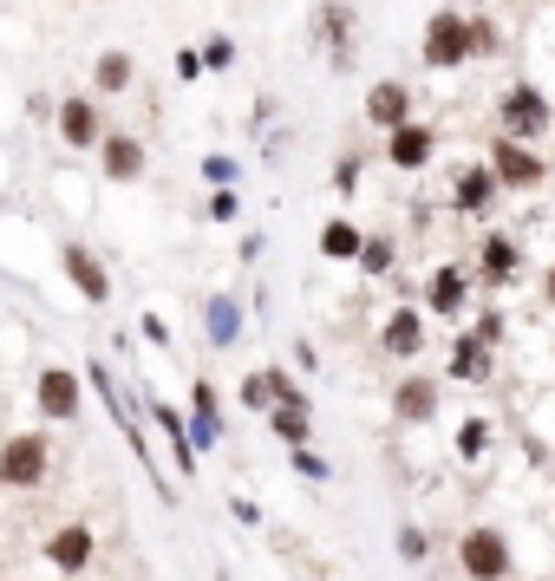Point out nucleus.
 Wrapping results in <instances>:
<instances>
[{
  "label": "nucleus",
  "mask_w": 555,
  "mask_h": 581,
  "mask_svg": "<svg viewBox=\"0 0 555 581\" xmlns=\"http://www.w3.org/2000/svg\"><path fill=\"white\" fill-rule=\"evenodd\" d=\"M53 471V444L40 432H20L0 444V490H40Z\"/></svg>",
  "instance_id": "1"
},
{
  "label": "nucleus",
  "mask_w": 555,
  "mask_h": 581,
  "mask_svg": "<svg viewBox=\"0 0 555 581\" xmlns=\"http://www.w3.org/2000/svg\"><path fill=\"white\" fill-rule=\"evenodd\" d=\"M418 53H425V66H431V73L464 66V60H471V20H464V13H431V20H425V46H418Z\"/></svg>",
  "instance_id": "2"
},
{
  "label": "nucleus",
  "mask_w": 555,
  "mask_h": 581,
  "mask_svg": "<svg viewBox=\"0 0 555 581\" xmlns=\"http://www.w3.org/2000/svg\"><path fill=\"white\" fill-rule=\"evenodd\" d=\"M496 125H503V138H543L555 125V112H549V98L536 92V85H510L503 92V105H496Z\"/></svg>",
  "instance_id": "3"
},
{
  "label": "nucleus",
  "mask_w": 555,
  "mask_h": 581,
  "mask_svg": "<svg viewBox=\"0 0 555 581\" xmlns=\"http://www.w3.org/2000/svg\"><path fill=\"white\" fill-rule=\"evenodd\" d=\"M458 562H464V575L471 581H503L510 575V542H503L490 522H478V529L458 536Z\"/></svg>",
  "instance_id": "4"
},
{
  "label": "nucleus",
  "mask_w": 555,
  "mask_h": 581,
  "mask_svg": "<svg viewBox=\"0 0 555 581\" xmlns=\"http://www.w3.org/2000/svg\"><path fill=\"white\" fill-rule=\"evenodd\" d=\"M490 170H496V183H510V190H536V183L549 177V163L530 145H516V138H496V145H490Z\"/></svg>",
  "instance_id": "5"
},
{
  "label": "nucleus",
  "mask_w": 555,
  "mask_h": 581,
  "mask_svg": "<svg viewBox=\"0 0 555 581\" xmlns=\"http://www.w3.org/2000/svg\"><path fill=\"white\" fill-rule=\"evenodd\" d=\"M33 399H40V412H46L53 425H72L78 405H85V385H78V372H66V366H46L40 385H33Z\"/></svg>",
  "instance_id": "6"
},
{
  "label": "nucleus",
  "mask_w": 555,
  "mask_h": 581,
  "mask_svg": "<svg viewBox=\"0 0 555 581\" xmlns=\"http://www.w3.org/2000/svg\"><path fill=\"white\" fill-rule=\"evenodd\" d=\"M366 125H379L386 138H392L399 125H412V92H406L399 78H379V85L366 92Z\"/></svg>",
  "instance_id": "7"
},
{
  "label": "nucleus",
  "mask_w": 555,
  "mask_h": 581,
  "mask_svg": "<svg viewBox=\"0 0 555 581\" xmlns=\"http://www.w3.org/2000/svg\"><path fill=\"white\" fill-rule=\"evenodd\" d=\"M392 419L399 425H431L438 419V379H399L392 385Z\"/></svg>",
  "instance_id": "8"
},
{
  "label": "nucleus",
  "mask_w": 555,
  "mask_h": 581,
  "mask_svg": "<svg viewBox=\"0 0 555 581\" xmlns=\"http://www.w3.org/2000/svg\"><path fill=\"white\" fill-rule=\"evenodd\" d=\"M92 549H98V536H92L85 522H66V529H53V542H46V562H53L60 575H78V569L92 562Z\"/></svg>",
  "instance_id": "9"
},
{
  "label": "nucleus",
  "mask_w": 555,
  "mask_h": 581,
  "mask_svg": "<svg viewBox=\"0 0 555 581\" xmlns=\"http://www.w3.org/2000/svg\"><path fill=\"white\" fill-rule=\"evenodd\" d=\"M60 262H66L72 288L85 294L92 307H105V300H112V282H105V268H98V255H92V249H78V242H66V249H60Z\"/></svg>",
  "instance_id": "10"
},
{
  "label": "nucleus",
  "mask_w": 555,
  "mask_h": 581,
  "mask_svg": "<svg viewBox=\"0 0 555 581\" xmlns=\"http://www.w3.org/2000/svg\"><path fill=\"white\" fill-rule=\"evenodd\" d=\"M60 138H66L72 150L105 145V118H98V105H92V98H66V105H60Z\"/></svg>",
  "instance_id": "11"
},
{
  "label": "nucleus",
  "mask_w": 555,
  "mask_h": 581,
  "mask_svg": "<svg viewBox=\"0 0 555 581\" xmlns=\"http://www.w3.org/2000/svg\"><path fill=\"white\" fill-rule=\"evenodd\" d=\"M98 163H105V183H132V177H144V145L132 131H112L98 145Z\"/></svg>",
  "instance_id": "12"
},
{
  "label": "nucleus",
  "mask_w": 555,
  "mask_h": 581,
  "mask_svg": "<svg viewBox=\"0 0 555 581\" xmlns=\"http://www.w3.org/2000/svg\"><path fill=\"white\" fill-rule=\"evenodd\" d=\"M431 145H438L431 125H399V131L386 138V157H392L399 170H425V163H431Z\"/></svg>",
  "instance_id": "13"
},
{
  "label": "nucleus",
  "mask_w": 555,
  "mask_h": 581,
  "mask_svg": "<svg viewBox=\"0 0 555 581\" xmlns=\"http://www.w3.org/2000/svg\"><path fill=\"white\" fill-rule=\"evenodd\" d=\"M425 307L431 314H458L464 307V268H431L425 275Z\"/></svg>",
  "instance_id": "14"
},
{
  "label": "nucleus",
  "mask_w": 555,
  "mask_h": 581,
  "mask_svg": "<svg viewBox=\"0 0 555 581\" xmlns=\"http://www.w3.org/2000/svg\"><path fill=\"white\" fill-rule=\"evenodd\" d=\"M386 353H399V360H412L418 347H425V320H418V307H399L392 320H386Z\"/></svg>",
  "instance_id": "15"
},
{
  "label": "nucleus",
  "mask_w": 555,
  "mask_h": 581,
  "mask_svg": "<svg viewBox=\"0 0 555 581\" xmlns=\"http://www.w3.org/2000/svg\"><path fill=\"white\" fill-rule=\"evenodd\" d=\"M321 255H327V262H353V255H366V229L347 222V216H334L327 229H321Z\"/></svg>",
  "instance_id": "16"
},
{
  "label": "nucleus",
  "mask_w": 555,
  "mask_h": 581,
  "mask_svg": "<svg viewBox=\"0 0 555 581\" xmlns=\"http://www.w3.org/2000/svg\"><path fill=\"white\" fill-rule=\"evenodd\" d=\"M242 340V307H235V294H216L209 300V347H235Z\"/></svg>",
  "instance_id": "17"
},
{
  "label": "nucleus",
  "mask_w": 555,
  "mask_h": 581,
  "mask_svg": "<svg viewBox=\"0 0 555 581\" xmlns=\"http://www.w3.org/2000/svg\"><path fill=\"white\" fill-rule=\"evenodd\" d=\"M478 262H484V282H510V275H516V262H523V249L496 229V235H484V255H478Z\"/></svg>",
  "instance_id": "18"
},
{
  "label": "nucleus",
  "mask_w": 555,
  "mask_h": 581,
  "mask_svg": "<svg viewBox=\"0 0 555 581\" xmlns=\"http://www.w3.org/2000/svg\"><path fill=\"white\" fill-rule=\"evenodd\" d=\"M490 197H496V170H490V163L458 170V210H484Z\"/></svg>",
  "instance_id": "19"
},
{
  "label": "nucleus",
  "mask_w": 555,
  "mask_h": 581,
  "mask_svg": "<svg viewBox=\"0 0 555 581\" xmlns=\"http://www.w3.org/2000/svg\"><path fill=\"white\" fill-rule=\"evenodd\" d=\"M132 73H138V60H132V53H118V46H112V53H98V66H92L98 92H125V85H132Z\"/></svg>",
  "instance_id": "20"
},
{
  "label": "nucleus",
  "mask_w": 555,
  "mask_h": 581,
  "mask_svg": "<svg viewBox=\"0 0 555 581\" xmlns=\"http://www.w3.org/2000/svg\"><path fill=\"white\" fill-rule=\"evenodd\" d=\"M451 372H458V379H471V385H478V379L490 372V353H484V340H478V334H464V340H458V353H451Z\"/></svg>",
  "instance_id": "21"
},
{
  "label": "nucleus",
  "mask_w": 555,
  "mask_h": 581,
  "mask_svg": "<svg viewBox=\"0 0 555 581\" xmlns=\"http://www.w3.org/2000/svg\"><path fill=\"white\" fill-rule=\"evenodd\" d=\"M269 425H275V437L287 444V451H301V444H307V405H275Z\"/></svg>",
  "instance_id": "22"
},
{
  "label": "nucleus",
  "mask_w": 555,
  "mask_h": 581,
  "mask_svg": "<svg viewBox=\"0 0 555 581\" xmlns=\"http://www.w3.org/2000/svg\"><path fill=\"white\" fill-rule=\"evenodd\" d=\"M490 451V419H464L458 425V457H484Z\"/></svg>",
  "instance_id": "23"
},
{
  "label": "nucleus",
  "mask_w": 555,
  "mask_h": 581,
  "mask_svg": "<svg viewBox=\"0 0 555 581\" xmlns=\"http://www.w3.org/2000/svg\"><path fill=\"white\" fill-rule=\"evenodd\" d=\"M359 262H366V275H386V268H392V242H386V235H373Z\"/></svg>",
  "instance_id": "24"
},
{
  "label": "nucleus",
  "mask_w": 555,
  "mask_h": 581,
  "mask_svg": "<svg viewBox=\"0 0 555 581\" xmlns=\"http://www.w3.org/2000/svg\"><path fill=\"white\" fill-rule=\"evenodd\" d=\"M399 556H406V562H425V529H418V522L399 529Z\"/></svg>",
  "instance_id": "25"
},
{
  "label": "nucleus",
  "mask_w": 555,
  "mask_h": 581,
  "mask_svg": "<svg viewBox=\"0 0 555 581\" xmlns=\"http://www.w3.org/2000/svg\"><path fill=\"white\" fill-rule=\"evenodd\" d=\"M203 177L216 190H229V183H235V163H229V157H203Z\"/></svg>",
  "instance_id": "26"
},
{
  "label": "nucleus",
  "mask_w": 555,
  "mask_h": 581,
  "mask_svg": "<svg viewBox=\"0 0 555 581\" xmlns=\"http://www.w3.org/2000/svg\"><path fill=\"white\" fill-rule=\"evenodd\" d=\"M209 216H216V222H235V216H242L235 190H216V197H209Z\"/></svg>",
  "instance_id": "27"
},
{
  "label": "nucleus",
  "mask_w": 555,
  "mask_h": 581,
  "mask_svg": "<svg viewBox=\"0 0 555 581\" xmlns=\"http://www.w3.org/2000/svg\"><path fill=\"white\" fill-rule=\"evenodd\" d=\"M496 46V27L490 20H471V53H490Z\"/></svg>",
  "instance_id": "28"
},
{
  "label": "nucleus",
  "mask_w": 555,
  "mask_h": 581,
  "mask_svg": "<svg viewBox=\"0 0 555 581\" xmlns=\"http://www.w3.org/2000/svg\"><path fill=\"white\" fill-rule=\"evenodd\" d=\"M229 60H235V46H229V40H209V46H203V66H229Z\"/></svg>",
  "instance_id": "29"
},
{
  "label": "nucleus",
  "mask_w": 555,
  "mask_h": 581,
  "mask_svg": "<svg viewBox=\"0 0 555 581\" xmlns=\"http://www.w3.org/2000/svg\"><path fill=\"white\" fill-rule=\"evenodd\" d=\"M334 183H341V190L359 183V157H341V163H334Z\"/></svg>",
  "instance_id": "30"
},
{
  "label": "nucleus",
  "mask_w": 555,
  "mask_h": 581,
  "mask_svg": "<svg viewBox=\"0 0 555 581\" xmlns=\"http://www.w3.org/2000/svg\"><path fill=\"white\" fill-rule=\"evenodd\" d=\"M471 334H478V340H484V347H496V334H503V314H484V320H478V327H471Z\"/></svg>",
  "instance_id": "31"
},
{
  "label": "nucleus",
  "mask_w": 555,
  "mask_h": 581,
  "mask_svg": "<svg viewBox=\"0 0 555 581\" xmlns=\"http://www.w3.org/2000/svg\"><path fill=\"white\" fill-rule=\"evenodd\" d=\"M177 78H203V53H177Z\"/></svg>",
  "instance_id": "32"
},
{
  "label": "nucleus",
  "mask_w": 555,
  "mask_h": 581,
  "mask_svg": "<svg viewBox=\"0 0 555 581\" xmlns=\"http://www.w3.org/2000/svg\"><path fill=\"white\" fill-rule=\"evenodd\" d=\"M294 464H301V477H327V464H321L314 451H294Z\"/></svg>",
  "instance_id": "33"
},
{
  "label": "nucleus",
  "mask_w": 555,
  "mask_h": 581,
  "mask_svg": "<svg viewBox=\"0 0 555 581\" xmlns=\"http://www.w3.org/2000/svg\"><path fill=\"white\" fill-rule=\"evenodd\" d=\"M543 300H549V307H555V268H549V282H543Z\"/></svg>",
  "instance_id": "34"
},
{
  "label": "nucleus",
  "mask_w": 555,
  "mask_h": 581,
  "mask_svg": "<svg viewBox=\"0 0 555 581\" xmlns=\"http://www.w3.org/2000/svg\"><path fill=\"white\" fill-rule=\"evenodd\" d=\"M53 581H66V575H53Z\"/></svg>",
  "instance_id": "35"
}]
</instances>
